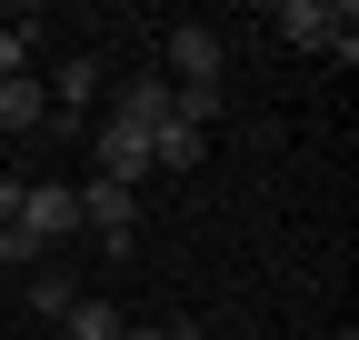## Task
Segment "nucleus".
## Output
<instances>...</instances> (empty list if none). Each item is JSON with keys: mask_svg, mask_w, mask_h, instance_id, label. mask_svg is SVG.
<instances>
[{"mask_svg": "<svg viewBox=\"0 0 359 340\" xmlns=\"http://www.w3.org/2000/svg\"><path fill=\"white\" fill-rule=\"evenodd\" d=\"M20 221V181H0V230H11Z\"/></svg>", "mask_w": 359, "mask_h": 340, "instance_id": "4468645a", "label": "nucleus"}, {"mask_svg": "<svg viewBox=\"0 0 359 340\" xmlns=\"http://www.w3.org/2000/svg\"><path fill=\"white\" fill-rule=\"evenodd\" d=\"M90 91H100V70H90V60H70L60 80H50V91H40V100H50V110H80Z\"/></svg>", "mask_w": 359, "mask_h": 340, "instance_id": "9d476101", "label": "nucleus"}, {"mask_svg": "<svg viewBox=\"0 0 359 340\" xmlns=\"http://www.w3.org/2000/svg\"><path fill=\"white\" fill-rule=\"evenodd\" d=\"M120 340H190V330H120Z\"/></svg>", "mask_w": 359, "mask_h": 340, "instance_id": "2eb2a0df", "label": "nucleus"}, {"mask_svg": "<svg viewBox=\"0 0 359 340\" xmlns=\"http://www.w3.org/2000/svg\"><path fill=\"white\" fill-rule=\"evenodd\" d=\"M150 170H200V131L190 120H160L150 131Z\"/></svg>", "mask_w": 359, "mask_h": 340, "instance_id": "6e6552de", "label": "nucleus"}, {"mask_svg": "<svg viewBox=\"0 0 359 340\" xmlns=\"http://www.w3.org/2000/svg\"><path fill=\"white\" fill-rule=\"evenodd\" d=\"M100 181H110V190H140V181H150V140L120 131V120H100Z\"/></svg>", "mask_w": 359, "mask_h": 340, "instance_id": "20e7f679", "label": "nucleus"}, {"mask_svg": "<svg viewBox=\"0 0 359 340\" xmlns=\"http://www.w3.org/2000/svg\"><path fill=\"white\" fill-rule=\"evenodd\" d=\"M120 330H130V320H120L110 301H70V310H60V340H120Z\"/></svg>", "mask_w": 359, "mask_h": 340, "instance_id": "1a4fd4ad", "label": "nucleus"}, {"mask_svg": "<svg viewBox=\"0 0 359 340\" xmlns=\"http://www.w3.org/2000/svg\"><path fill=\"white\" fill-rule=\"evenodd\" d=\"M130 210H140V190H110V181H90V190H80V221L100 230L110 250H130Z\"/></svg>", "mask_w": 359, "mask_h": 340, "instance_id": "39448f33", "label": "nucleus"}, {"mask_svg": "<svg viewBox=\"0 0 359 340\" xmlns=\"http://www.w3.org/2000/svg\"><path fill=\"white\" fill-rule=\"evenodd\" d=\"M330 340H359V330H330Z\"/></svg>", "mask_w": 359, "mask_h": 340, "instance_id": "dca6fc26", "label": "nucleus"}, {"mask_svg": "<svg viewBox=\"0 0 359 340\" xmlns=\"http://www.w3.org/2000/svg\"><path fill=\"white\" fill-rule=\"evenodd\" d=\"M170 91H219V70H230V40H219V30H200V20H180L170 30Z\"/></svg>", "mask_w": 359, "mask_h": 340, "instance_id": "f03ea898", "label": "nucleus"}, {"mask_svg": "<svg viewBox=\"0 0 359 340\" xmlns=\"http://www.w3.org/2000/svg\"><path fill=\"white\" fill-rule=\"evenodd\" d=\"M30 40H40L30 20H20V30H0V80H20V70H30Z\"/></svg>", "mask_w": 359, "mask_h": 340, "instance_id": "ddd939ff", "label": "nucleus"}, {"mask_svg": "<svg viewBox=\"0 0 359 340\" xmlns=\"http://www.w3.org/2000/svg\"><path fill=\"white\" fill-rule=\"evenodd\" d=\"M269 30H280V40H299V51H359V11H349V0H339V11H330V0H280V11H269Z\"/></svg>", "mask_w": 359, "mask_h": 340, "instance_id": "f257e3e1", "label": "nucleus"}, {"mask_svg": "<svg viewBox=\"0 0 359 340\" xmlns=\"http://www.w3.org/2000/svg\"><path fill=\"white\" fill-rule=\"evenodd\" d=\"M40 120H50L40 80H30V70H20V80H0V140H11V131H40Z\"/></svg>", "mask_w": 359, "mask_h": 340, "instance_id": "0eeeda50", "label": "nucleus"}, {"mask_svg": "<svg viewBox=\"0 0 359 340\" xmlns=\"http://www.w3.org/2000/svg\"><path fill=\"white\" fill-rule=\"evenodd\" d=\"M110 120H120V131H140V140H150V131H160V120H170V80H130V91H120V110H110Z\"/></svg>", "mask_w": 359, "mask_h": 340, "instance_id": "423d86ee", "label": "nucleus"}, {"mask_svg": "<svg viewBox=\"0 0 359 340\" xmlns=\"http://www.w3.org/2000/svg\"><path fill=\"white\" fill-rule=\"evenodd\" d=\"M30 301H40V310H50V320H60V310L80 301V290H70V270H40V280H30Z\"/></svg>", "mask_w": 359, "mask_h": 340, "instance_id": "f8f14e48", "label": "nucleus"}, {"mask_svg": "<svg viewBox=\"0 0 359 340\" xmlns=\"http://www.w3.org/2000/svg\"><path fill=\"white\" fill-rule=\"evenodd\" d=\"M40 261H50V250H40V240H30L20 221H11V230H0V270H40Z\"/></svg>", "mask_w": 359, "mask_h": 340, "instance_id": "9b49d317", "label": "nucleus"}, {"mask_svg": "<svg viewBox=\"0 0 359 340\" xmlns=\"http://www.w3.org/2000/svg\"><path fill=\"white\" fill-rule=\"evenodd\" d=\"M20 230L50 250V240H70L80 230V190L70 181H20Z\"/></svg>", "mask_w": 359, "mask_h": 340, "instance_id": "7ed1b4c3", "label": "nucleus"}]
</instances>
